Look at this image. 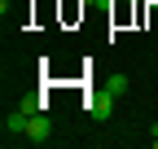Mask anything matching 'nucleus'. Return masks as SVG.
Returning <instances> with one entry per match:
<instances>
[{"label":"nucleus","mask_w":158,"mask_h":149,"mask_svg":"<svg viewBox=\"0 0 158 149\" xmlns=\"http://www.w3.org/2000/svg\"><path fill=\"white\" fill-rule=\"evenodd\" d=\"M114 101H118L114 92H110V88H101V92H92L84 105H88V114H92V119H101V123H106V119L114 114Z\"/></svg>","instance_id":"nucleus-1"},{"label":"nucleus","mask_w":158,"mask_h":149,"mask_svg":"<svg viewBox=\"0 0 158 149\" xmlns=\"http://www.w3.org/2000/svg\"><path fill=\"white\" fill-rule=\"evenodd\" d=\"M53 136V123H48V114H44V110H40V114H31V123H27V136L22 140H31V145H44Z\"/></svg>","instance_id":"nucleus-2"},{"label":"nucleus","mask_w":158,"mask_h":149,"mask_svg":"<svg viewBox=\"0 0 158 149\" xmlns=\"http://www.w3.org/2000/svg\"><path fill=\"white\" fill-rule=\"evenodd\" d=\"M27 123H31L27 110H13V114H5V136H27Z\"/></svg>","instance_id":"nucleus-3"},{"label":"nucleus","mask_w":158,"mask_h":149,"mask_svg":"<svg viewBox=\"0 0 158 149\" xmlns=\"http://www.w3.org/2000/svg\"><path fill=\"white\" fill-rule=\"evenodd\" d=\"M106 88H110V92H114V97H123V92H127V74H114V79H110V83H106Z\"/></svg>","instance_id":"nucleus-4"},{"label":"nucleus","mask_w":158,"mask_h":149,"mask_svg":"<svg viewBox=\"0 0 158 149\" xmlns=\"http://www.w3.org/2000/svg\"><path fill=\"white\" fill-rule=\"evenodd\" d=\"M154 145H158V127H154Z\"/></svg>","instance_id":"nucleus-5"},{"label":"nucleus","mask_w":158,"mask_h":149,"mask_svg":"<svg viewBox=\"0 0 158 149\" xmlns=\"http://www.w3.org/2000/svg\"><path fill=\"white\" fill-rule=\"evenodd\" d=\"M79 5H92V0H79Z\"/></svg>","instance_id":"nucleus-6"},{"label":"nucleus","mask_w":158,"mask_h":149,"mask_svg":"<svg viewBox=\"0 0 158 149\" xmlns=\"http://www.w3.org/2000/svg\"><path fill=\"white\" fill-rule=\"evenodd\" d=\"M154 5H158V0H154Z\"/></svg>","instance_id":"nucleus-7"}]
</instances>
